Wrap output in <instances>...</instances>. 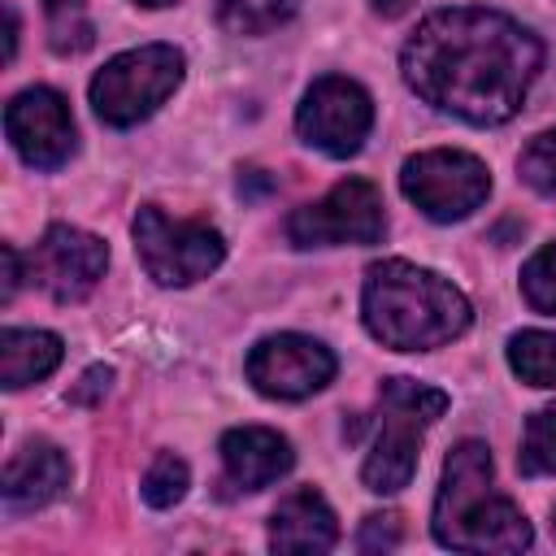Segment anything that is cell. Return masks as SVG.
<instances>
[{
    "label": "cell",
    "instance_id": "6da1fadb",
    "mask_svg": "<svg viewBox=\"0 0 556 556\" xmlns=\"http://www.w3.org/2000/svg\"><path fill=\"white\" fill-rule=\"evenodd\" d=\"M543 65L539 39L491 9H439L404 43V83L434 104L473 126L508 122L534 74Z\"/></svg>",
    "mask_w": 556,
    "mask_h": 556
},
{
    "label": "cell",
    "instance_id": "7a4b0ae2",
    "mask_svg": "<svg viewBox=\"0 0 556 556\" xmlns=\"http://www.w3.org/2000/svg\"><path fill=\"white\" fill-rule=\"evenodd\" d=\"M361 317L382 348L426 352V348H439L465 334L469 300L434 269L391 256L365 269Z\"/></svg>",
    "mask_w": 556,
    "mask_h": 556
},
{
    "label": "cell",
    "instance_id": "3957f363",
    "mask_svg": "<svg viewBox=\"0 0 556 556\" xmlns=\"http://www.w3.org/2000/svg\"><path fill=\"white\" fill-rule=\"evenodd\" d=\"M491 452L478 439H465L452 447L443 465V482L434 495V539L456 552H521L530 547V521L526 513L491 495Z\"/></svg>",
    "mask_w": 556,
    "mask_h": 556
},
{
    "label": "cell",
    "instance_id": "277c9868",
    "mask_svg": "<svg viewBox=\"0 0 556 556\" xmlns=\"http://www.w3.org/2000/svg\"><path fill=\"white\" fill-rule=\"evenodd\" d=\"M443 408H447V395L439 387H426L413 378H387L378 391V434L361 465V482L378 495L404 491L417 473L421 430L434 426Z\"/></svg>",
    "mask_w": 556,
    "mask_h": 556
},
{
    "label": "cell",
    "instance_id": "5b68a950",
    "mask_svg": "<svg viewBox=\"0 0 556 556\" xmlns=\"http://www.w3.org/2000/svg\"><path fill=\"white\" fill-rule=\"evenodd\" d=\"M182 83V52L169 43H143L113 56L91 78V109L109 126H135L152 117Z\"/></svg>",
    "mask_w": 556,
    "mask_h": 556
},
{
    "label": "cell",
    "instance_id": "8992f818",
    "mask_svg": "<svg viewBox=\"0 0 556 556\" xmlns=\"http://www.w3.org/2000/svg\"><path fill=\"white\" fill-rule=\"evenodd\" d=\"M135 252L148 269V278H156L161 287H187L208 278L222 256L226 243L208 222H182V217H165L156 204H143L135 213Z\"/></svg>",
    "mask_w": 556,
    "mask_h": 556
},
{
    "label": "cell",
    "instance_id": "52a82bcc",
    "mask_svg": "<svg viewBox=\"0 0 556 556\" xmlns=\"http://www.w3.org/2000/svg\"><path fill=\"white\" fill-rule=\"evenodd\" d=\"M400 187L404 195L434 222H460L469 217L486 191H491V174L478 156L456 152V148H430L404 161L400 169Z\"/></svg>",
    "mask_w": 556,
    "mask_h": 556
},
{
    "label": "cell",
    "instance_id": "ba28073f",
    "mask_svg": "<svg viewBox=\"0 0 556 556\" xmlns=\"http://www.w3.org/2000/svg\"><path fill=\"white\" fill-rule=\"evenodd\" d=\"M287 235L295 248H334V243H378L387 235L382 195L365 178L334 182L321 200L295 208L287 217Z\"/></svg>",
    "mask_w": 556,
    "mask_h": 556
},
{
    "label": "cell",
    "instance_id": "9c48e42d",
    "mask_svg": "<svg viewBox=\"0 0 556 556\" xmlns=\"http://www.w3.org/2000/svg\"><path fill=\"white\" fill-rule=\"evenodd\" d=\"M374 126V104L365 96L361 83L352 78H339V74H326L317 78L300 109H295V130L308 148L326 152V156H352L361 152L365 135Z\"/></svg>",
    "mask_w": 556,
    "mask_h": 556
},
{
    "label": "cell",
    "instance_id": "30bf717a",
    "mask_svg": "<svg viewBox=\"0 0 556 556\" xmlns=\"http://www.w3.org/2000/svg\"><path fill=\"white\" fill-rule=\"evenodd\" d=\"M334 378V352L308 334H269L248 352V382L269 400H304Z\"/></svg>",
    "mask_w": 556,
    "mask_h": 556
},
{
    "label": "cell",
    "instance_id": "8fae6325",
    "mask_svg": "<svg viewBox=\"0 0 556 556\" xmlns=\"http://www.w3.org/2000/svg\"><path fill=\"white\" fill-rule=\"evenodd\" d=\"M104 265H109V248L78 226H48L30 252V278L56 304L87 300L104 278Z\"/></svg>",
    "mask_w": 556,
    "mask_h": 556
},
{
    "label": "cell",
    "instance_id": "7c38bea8",
    "mask_svg": "<svg viewBox=\"0 0 556 556\" xmlns=\"http://www.w3.org/2000/svg\"><path fill=\"white\" fill-rule=\"evenodd\" d=\"M4 135L17 148V156L35 169H56L74 152V117L61 91L52 87H26L4 109Z\"/></svg>",
    "mask_w": 556,
    "mask_h": 556
},
{
    "label": "cell",
    "instance_id": "4fadbf2b",
    "mask_svg": "<svg viewBox=\"0 0 556 556\" xmlns=\"http://www.w3.org/2000/svg\"><path fill=\"white\" fill-rule=\"evenodd\" d=\"M291 443L269 426H235L222 434V469L235 491H261L291 469Z\"/></svg>",
    "mask_w": 556,
    "mask_h": 556
},
{
    "label": "cell",
    "instance_id": "5bb4252c",
    "mask_svg": "<svg viewBox=\"0 0 556 556\" xmlns=\"http://www.w3.org/2000/svg\"><path fill=\"white\" fill-rule=\"evenodd\" d=\"M334 543H339V521L313 486L291 491L269 517V547L274 552H330Z\"/></svg>",
    "mask_w": 556,
    "mask_h": 556
},
{
    "label": "cell",
    "instance_id": "9a60e30c",
    "mask_svg": "<svg viewBox=\"0 0 556 556\" xmlns=\"http://www.w3.org/2000/svg\"><path fill=\"white\" fill-rule=\"evenodd\" d=\"M70 482V460L52 443H26L4 469V504L9 508H43Z\"/></svg>",
    "mask_w": 556,
    "mask_h": 556
},
{
    "label": "cell",
    "instance_id": "2e32d148",
    "mask_svg": "<svg viewBox=\"0 0 556 556\" xmlns=\"http://www.w3.org/2000/svg\"><path fill=\"white\" fill-rule=\"evenodd\" d=\"M61 365V339L48 330H4L0 334V382L9 391H22L39 378H48Z\"/></svg>",
    "mask_w": 556,
    "mask_h": 556
},
{
    "label": "cell",
    "instance_id": "e0dca14e",
    "mask_svg": "<svg viewBox=\"0 0 556 556\" xmlns=\"http://www.w3.org/2000/svg\"><path fill=\"white\" fill-rule=\"evenodd\" d=\"M508 365L530 387H556V330H521L508 339Z\"/></svg>",
    "mask_w": 556,
    "mask_h": 556
},
{
    "label": "cell",
    "instance_id": "ac0fdd59",
    "mask_svg": "<svg viewBox=\"0 0 556 556\" xmlns=\"http://www.w3.org/2000/svg\"><path fill=\"white\" fill-rule=\"evenodd\" d=\"M43 13H48V43H52V52L74 56V52L91 48L96 30H91V17H87V0H43Z\"/></svg>",
    "mask_w": 556,
    "mask_h": 556
},
{
    "label": "cell",
    "instance_id": "d6986e66",
    "mask_svg": "<svg viewBox=\"0 0 556 556\" xmlns=\"http://www.w3.org/2000/svg\"><path fill=\"white\" fill-rule=\"evenodd\" d=\"M517 469L526 478L556 473V404L530 413L526 434H521V452H517Z\"/></svg>",
    "mask_w": 556,
    "mask_h": 556
},
{
    "label": "cell",
    "instance_id": "ffe728a7",
    "mask_svg": "<svg viewBox=\"0 0 556 556\" xmlns=\"http://www.w3.org/2000/svg\"><path fill=\"white\" fill-rule=\"evenodd\" d=\"M213 4H217L222 26H230L239 35L274 30L278 22H287L300 9V0H213Z\"/></svg>",
    "mask_w": 556,
    "mask_h": 556
},
{
    "label": "cell",
    "instance_id": "44dd1931",
    "mask_svg": "<svg viewBox=\"0 0 556 556\" xmlns=\"http://www.w3.org/2000/svg\"><path fill=\"white\" fill-rule=\"evenodd\" d=\"M182 495H187V460H178L174 452H161L143 473V500L152 508H169Z\"/></svg>",
    "mask_w": 556,
    "mask_h": 556
},
{
    "label": "cell",
    "instance_id": "7402d4cb",
    "mask_svg": "<svg viewBox=\"0 0 556 556\" xmlns=\"http://www.w3.org/2000/svg\"><path fill=\"white\" fill-rule=\"evenodd\" d=\"M517 174H521V182L534 187V191H556V130L534 135V139L521 148Z\"/></svg>",
    "mask_w": 556,
    "mask_h": 556
},
{
    "label": "cell",
    "instance_id": "603a6c76",
    "mask_svg": "<svg viewBox=\"0 0 556 556\" xmlns=\"http://www.w3.org/2000/svg\"><path fill=\"white\" fill-rule=\"evenodd\" d=\"M521 295L539 313H556V243L539 248L521 269Z\"/></svg>",
    "mask_w": 556,
    "mask_h": 556
},
{
    "label": "cell",
    "instance_id": "cb8c5ba5",
    "mask_svg": "<svg viewBox=\"0 0 556 556\" xmlns=\"http://www.w3.org/2000/svg\"><path fill=\"white\" fill-rule=\"evenodd\" d=\"M400 543V517L395 513H374L361 526V552H378V547H395Z\"/></svg>",
    "mask_w": 556,
    "mask_h": 556
},
{
    "label": "cell",
    "instance_id": "d4e9b609",
    "mask_svg": "<svg viewBox=\"0 0 556 556\" xmlns=\"http://www.w3.org/2000/svg\"><path fill=\"white\" fill-rule=\"evenodd\" d=\"M109 382H113V369H109V365H96V369L83 374V382L70 391V400H74V404H96V400L109 391Z\"/></svg>",
    "mask_w": 556,
    "mask_h": 556
},
{
    "label": "cell",
    "instance_id": "484cf974",
    "mask_svg": "<svg viewBox=\"0 0 556 556\" xmlns=\"http://www.w3.org/2000/svg\"><path fill=\"white\" fill-rule=\"evenodd\" d=\"M17 282H22V265H17V248H13V243H4V300H13V291H17Z\"/></svg>",
    "mask_w": 556,
    "mask_h": 556
},
{
    "label": "cell",
    "instance_id": "4316f807",
    "mask_svg": "<svg viewBox=\"0 0 556 556\" xmlns=\"http://www.w3.org/2000/svg\"><path fill=\"white\" fill-rule=\"evenodd\" d=\"M4 22H9V35H4V56L13 61V52H17V13H13V4L4 9Z\"/></svg>",
    "mask_w": 556,
    "mask_h": 556
},
{
    "label": "cell",
    "instance_id": "83f0119b",
    "mask_svg": "<svg viewBox=\"0 0 556 556\" xmlns=\"http://www.w3.org/2000/svg\"><path fill=\"white\" fill-rule=\"evenodd\" d=\"M369 4H374V9L382 13V17H400V13H404V9L413 4V0H369Z\"/></svg>",
    "mask_w": 556,
    "mask_h": 556
},
{
    "label": "cell",
    "instance_id": "f1b7e54d",
    "mask_svg": "<svg viewBox=\"0 0 556 556\" xmlns=\"http://www.w3.org/2000/svg\"><path fill=\"white\" fill-rule=\"evenodd\" d=\"M139 4H148V9H161V4H174V0H139Z\"/></svg>",
    "mask_w": 556,
    "mask_h": 556
},
{
    "label": "cell",
    "instance_id": "f546056e",
    "mask_svg": "<svg viewBox=\"0 0 556 556\" xmlns=\"http://www.w3.org/2000/svg\"><path fill=\"white\" fill-rule=\"evenodd\" d=\"M552 534H556V508H552Z\"/></svg>",
    "mask_w": 556,
    "mask_h": 556
}]
</instances>
